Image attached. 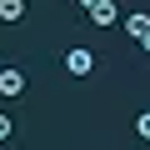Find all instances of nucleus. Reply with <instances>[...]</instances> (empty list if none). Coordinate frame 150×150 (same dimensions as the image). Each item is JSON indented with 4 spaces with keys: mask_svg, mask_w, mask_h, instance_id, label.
<instances>
[{
    "mask_svg": "<svg viewBox=\"0 0 150 150\" xmlns=\"http://www.w3.org/2000/svg\"><path fill=\"white\" fill-rule=\"evenodd\" d=\"M0 95H5V100L25 95V70L20 65H0Z\"/></svg>",
    "mask_w": 150,
    "mask_h": 150,
    "instance_id": "f257e3e1",
    "label": "nucleus"
},
{
    "mask_svg": "<svg viewBox=\"0 0 150 150\" xmlns=\"http://www.w3.org/2000/svg\"><path fill=\"white\" fill-rule=\"evenodd\" d=\"M95 5H100V0H80V10H95Z\"/></svg>",
    "mask_w": 150,
    "mask_h": 150,
    "instance_id": "1a4fd4ad",
    "label": "nucleus"
},
{
    "mask_svg": "<svg viewBox=\"0 0 150 150\" xmlns=\"http://www.w3.org/2000/svg\"><path fill=\"white\" fill-rule=\"evenodd\" d=\"M65 70H70V75H90V70H95V50H85V45L65 50Z\"/></svg>",
    "mask_w": 150,
    "mask_h": 150,
    "instance_id": "f03ea898",
    "label": "nucleus"
},
{
    "mask_svg": "<svg viewBox=\"0 0 150 150\" xmlns=\"http://www.w3.org/2000/svg\"><path fill=\"white\" fill-rule=\"evenodd\" d=\"M120 20V5H115V0H100V5L90 10V25H115Z\"/></svg>",
    "mask_w": 150,
    "mask_h": 150,
    "instance_id": "7ed1b4c3",
    "label": "nucleus"
},
{
    "mask_svg": "<svg viewBox=\"0 0 150 150\" xmlns=\"http://www.w3.org/2000/svg\"><path fill=\"white\" fill-rule=\"evenodd\" d=\"M10 135H15V120H10L5 110H0V145H10Z\"/></svg>",
    "mask_w": 150,
    "mask_h": 150,
    "instance_id": "423d86ee",
    "label": "nucleus"
},
{
    "mask_svg": "<svg viewBox=\"0 0 150 150\" xmlns=\"http://www.w3.org/2000/svg\"><path fill=\"white\" fill-rule=\"evenodd\" d=\"M25 20V0H0V25H20Z\"/></svg>",
    "mask_w": 150,
    "mask_h": 150,
    "instance_id": "20e7f679",
    "label": "nucleus"
},
{
    "mask_svg": "<svg viewBox=\"0 0 150 150\" xmlns=\"http://www.w3.org/2000/svg\"><path fill=\"white\" fill-rule=\"evenodd\" d=\"M145 30H150V10H130V15H125V35H135V40H140Z\"/></svg>",
    "mask_w": 150,
    "mask_h": 150,
    "instance_id": "39448f33",
    "label": "nucleus"
},
{
    "mask_svg": "<svg viewBox=\"0 0 150 150\" xmlns=\"http://www.w3.org/2000/svg\"><path fill=\"white\" fill-rule=\"evenodd\" d=\"M140 50H145V55H150V30H145V35H140Z\"/></svg>",
    "mask_w": 150,
    "mask_h": 150,
    "instance_id": "6e6552de",
    "label": "nucleus"
},
{
    "mask_svg": "<svg viewBox=\"0 0 150 150\" xmlns=\"http://www.w3.org/2000/svg\"><path fill=\"white\" fill-rule=\"evenodd\" d=\"M135 135H140V140H150V110H145V115H135Z\"/></svg>",
    "mask_w": 150,
    "mask_h": 150,
    "instance_id": "0eeeda50",
    "label": "nucleus"
}]
</instances>
